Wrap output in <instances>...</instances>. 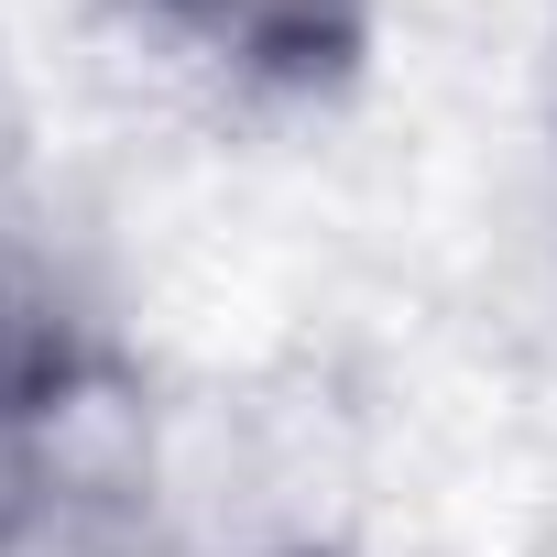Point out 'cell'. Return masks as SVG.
<instances>
[{"label":"cell","instance_id":"6da1fadb","mask_svg":"<svg viewBox=\"0 0 557 557\" xmlns=\"http://www.w3.org/2000/svg\"><path fill=\"white\" fill-rule=\"evenodd\" d=\"M132 23L208 66L219 88L251 99H329L339 77H361L372 34H383V0H132Z\"/></svg>","mask_w":557,"mask_h":557},{"label":"cell","instance_id":"7a4b0ae2","mask_svg":"<svg viewBox=\"0 0 557 557\" xmlns=\"http://www.w3.org/2000/svg\"><path fill=\"white\" fill-rule=\"evenodd\" d=\"M0 557H186V546L132 470L77 459L55 437L23 470H0Z\"/></svg>","mask_w":557,"mask_h":557},{"label":"cell","instance_id":"3957f363","mask_svg":"<svg viewBox=\"0 0 557 557\" xmlns=\"http://www.w3.org/2000/svg\"><path fill=\"white\" fill-rule=\"evenodd\" d=\"M66 394H77L66 329H55V307L12 273V251H0V470H23L34 448L66 437Z\"/></svg>","mask_w":557,"mask_h":557},{"label":"cell","instance_id":"277c9868","mask_svg":"<svg viewBox=\"0 0 557 557\" xmlns=\"http://www.w3.org/2000/svg\"><path fill=\"white\" fill-rule=\"evenodd\" d=\"M546 110H557V0H546Z\"/></svg>","mask_w":557,"mask_h":557},{"label":"cell","instance_id":"5b68a950","mask_svg":"<svg viewBox=\"0 0 557 557\" xmlns=\"http://www.w3.org/2000/svg\"><path fill=\"white\" fill-rule=\"evenodd\" d=\"M0 186H12V88H0Z\"/></svg>","mask_w":557,"mask_h":557}]
</instances>
